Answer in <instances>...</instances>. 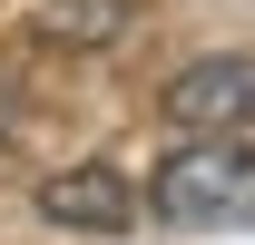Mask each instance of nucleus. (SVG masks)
I'll return each mask as SVG.
<instances>
[{
	"label": "nucleus",
	"instance_id": "1",
	"mask_svg": "<svg viewBox=\"0 0 255 245\" xmlns=\"http://www.w3.org/2000/svg\"><path fill=\"white\" fill-rule=\"evenodd\" d=\"M147 206L177 236H236L255 226V147L246 137H196L147 177Z\"/></svg>",
	"mask_w": 255,
	"mask_h": 245
},
{
	"label": "nucleus",
	"instance_id": "2",
	"mask_svg": "<svg viewBox=\"0 0 255 245\" xmlns=\"http://www.w3.org/2000/svg\"><path fill=\"white\" fill-rule=\"evenodd\" d=\"M177 127H196V137H236V127H255V59H187L177 79H167L157 98Z\"/></svg>",
	"mask_w": 255,
	"mask_h": 245
},
{
	"label": "nucleus",
	"instance_id": "3",
	"mask_svg": "<svg viewBox=\"0 0 255 245\" xmlns=\"http://www.w3.org/2000/svg\"><path fill=\"white\" fill-rule=\"evenodd\" d=\"M39 216L69 226V236H128V226H137V186L89 157V167H59V177L39 186Z\"/></svg>",
	"mask_w": 255,
	"mask_h": 245
},
{
	"label": "nucleus",
	"instance_id": "4",
	"mask_svg": "<svg viewBox=\"0 0 255 245\" xmlns=\"http://www.w3.org/2000/svg\"><path fill=\"white\" fill-rule=\"evenodd\" d=\"M137 20H147V0H49L30 30L49 39V49H118Z\"/></svg>",
	"mask_w": 255,
	"mask_h": 245
},
{
	"label": "nucleus",
	"instance_id": "5",
	"mask_svg": "<svg viewBox=\"0 0 255 245\" xmlns=\"http://www.w3.org/2000/svg\"><path fill=\"white\" fill-rule=\"evenodd\" d=\"M10 137H20V69L0 59V147H10Z\"/></svg>",
	"mask_w": 255,
	"mask_h": 245
}]
</instances>
